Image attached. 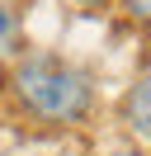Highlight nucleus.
I'll return each mask as SVG.
<instances>
[{"label":"nucleus","instance_id":"obj_4","mask_svg":"<svg viewBox=\"0 0 151 156\" xmlns=\"http://www.w3.org/2000/svg\"><path fill=\"white\" fill-rule=\"evenodd\" d=\"M123 10H128V19L151 24V0H123Z\"/></svg>","mask_w":151,"mask_h":156},{"label":"nucleus","instance_id":"obj_1","mask_svg":"<svg viewBox=\"0 0 151 156\" xmlns=\"http://www.w3.org/2000/svg\"><path fill=\"white\" fill-rule=\"evenodd\" d=\"M9 85L24 114H33L38 123H80L90 114V76L76 71L71 62L52 57V52H33L19 57L9 71Z\"/></svg>","mask_w":151,"mask_h":156},{"label":"nucleus","instance_id":"obj_5","mask_svg":"<svg viewBox=\"0 0 151 156\" xmlns=\"http://www.w3.org/2000/svg\"><path fill=\"white\" fill-rule=\"evenodd\" d=\"M76 5H85V10H94V5H104V0H76Z\"/></svg>","mask_w":151,"mask_h":156},{"label":"nucleus","instance_id":"obj_3","mask_svg":"<svg viewBox=\"0 0 151 156\" xmlns=\"http://www.w3.org/2000/svg\"><path fill=\"white\" fill-rule=\"evenodd\" d=\"M14 57H19V19L0 0V62H14Z\"/></svg>","mask_w":151,"mask_h":156},{"label":"nucleus","instance_id":"obj_2","mask_svg":"<svg viewBox=\"0 0 151 156\" xmlns=\"http://www.w3.org/2000/svg\"><path fill=\"white\" fill-rule=\"evenodd\" d=\"M123 114H128V128L142 137V142H151V71L132 85L128 104H123Z\"/></svg>","mask_w":151,"mask_h":156}]
</instances>
